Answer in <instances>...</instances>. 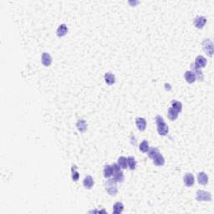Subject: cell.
Listing matches in <instances>:
<instances>
[{
  "label": "cell",
  "mask_w": 214,
  "mask_h": 214,
  "mask_svg": "<svg viewBox=\"0 0 214 214\" xmlns=\"http://www.w3.org/2000/svg\"><path fill=\"white\" fill-rule=\"evenodd\" d=\"M105 190H106L107 193L110 196H116L118 192V188H117V182L114 180V179H108L105 182Z\"/></svg>",
  "instance_id": "cell-2"
},
{
  "label": "cell",
  "mask_w": 214,
  "mask_h": 214,
  "mask_svg": "<svg viewBox=\"0 0 214 214\" xmlns=\"http://www.w3.org/2000/svg\"><path fill=\"white\" fill-rule=\"evenodd\" d=\"M127 164H128V166L131 170H135V167H136V160H135V157L133 156H129L127 158Z\"/></svg>",
  "instance_id": "cell-23"
},
{
  "label": "cell",
  "mask_w": 214,
  "mask_h": 214,
  "mask_svg": "<svg viewBox=\"0 0 214 214\" xmlns=\"http://www.w3.org/2000/svg\"><path fill=\"white\" fill-rule=\"evenodd\" d=\"M172 108H173L176 111H178L179 113L182 110V104L181 102L178 101L173 100L172 101Z\"/></svg>",
  "instance_id": "cell-24"
},
{
  "label": "cell",
  "mask_w": 214,
  "mask_h": 214,
  "mask_svg": "<svg viewBox=\"0 0 214 214\" xmlns=\"http://www.w3.org/2000/svg\"><path fill=\"white\" fill-rule=\"evenodd\" d=\"M147 153H148L149 157L153 159L154 156H155L156 154L159 153V150H158V148H156V147H151V148H149V151L147 152Z\"/></svg>",
  "instance_id": "cell-27"
},
{
  "label": "cell",
  "mask_w": 214,
  "mask_h": 214,
  "mask_svg": "<svg viewBox=\"0 0 214 214\" xmlns=\"http://www.w3.org/2000/svg\"><path fill=\"white\" fill-rule=\"evenodd\" d=\"M117 164L119 165V166L122 168V169H126L127 166H128V164H127V158H126L125 156H120L118 158V161H117Z\"/></svg>",
  "instance_id": "cell-21"
},
{
  "label": "cell",
  "mask_w": 214,
  "mask_h": 214,
  "mask_svg": "<svg viewBox=\"0 0 214 214\" xmlns=\"http://www.w3.org/2000/svg\"><path fill=\"white\" fill-rule=\"evenodd\" d=\"M94 180L91 176H86L83 180V185L86 189H91L94 186Z\"/></svg>",
  "instance_id": "cell-17"
},
{
  "label": "cell",
  "mask_w": 214,
  "mask_h": 214,
  "mask_svg": "<svg viewBox=\"0 0 214 214\" xmlns=\"http://www.w3.org/2000/svg\"><path fill=\"white\" fill-rule=\"evenodd\" d=\"M196 199L198 202H211V192H206L204 190H198L196 193Z\"/></svg>",
  "instance_id": "cell-5"
},
{
  "label": "cell",
  "mask_w": 214,
  "mask_h": 214,
  "mask_svg": "<svg viewBox=\"0 0 214 214\" xmlns=\"http://www.w3.org/2000/svg\"><path fill=\"white\" fill-rule=\"evenodd\" d=\"M153 162H154V164H155L156 166H162L164 164H165V158H164L163 156L161 155L160 152H159V153L156 154V155L154 156V158H153Z\"/></svg>",
  "instance_id": "cell-14"
},
{
  "label": "cell",
  "mask_w": 214,
  "mask_h": 214,
  "mask_svg": "<svg viewBox=\"0 0 214 214\" xmlns=\"http://www.w3.org/2000/svg\"><path fill=\"white\" fill-rule=\"evenodd\" d=\"M197 181L201 185H206L208 182V177L204 172H201L197 174Z\"/></svg>",
  "instance_id": "cell-13"
},
{
  "label": "cell",
  "mask_w": 214,
  "mask_h": 214,
  "mask_svg": "<svg viewBox=\"0 0 214 214\" xmlns=\"http://www.w3.org/2000/svg\"><path fill=\"white\" fill-rule=\"evenodd\" d=\"M149 143H148V141H147V140H144V141L140 144V147H139L140 151H141V152H144V153H147V152L149 151Z\"/></svg>",
  "instance_id": "cell-25"
},
{
  "label": "cell",
  "mask_w": 214,
  "mask_h": 214,
  "mask_svg": "<svg viewBox=\"0 0 214 214\" xmlns=\"http://www.w3.org/2000/svg\"><path fill=\"white\" fill-rule=\"evenodd\" d=\"M71 172H72V179L74 182L79 180V172H77V167L75 166H73L71 167Z\"/></svg>",
  "instance_id": "cell-26"
},
{
  "label": "cell",
  "mask_w": 214,
  "mask_h": 214,
  "mask_svg": "<svg viewBox=\"0 0 214 214\" xmlns=\"http://www.w3.org/2000/svg\"><path fill=\"white\" fill-rule=\"evenodd\" d=\"M135 124H136V126H137L139 131H143L146 130V127H147V121L143 117H137L135 119Z\"/></svg>",
  "instance_id": "cell-10"
},
{
  "label": "cell",
  "mask_w": 214,
  "mask_h": 214,
  "mask_svg": "<svg viewBox=\"0 0 214 214\" xmlns=\"http://www.w3.org/2000/svg\"><path fill=\"white\" fill-rule=\"evenodd\" d=\"M184 77H185V79L186 81L189 84H192L196 81L197 79V77H196V75L194 74V72H192V71H186L185 74H184Z\"/></svg>",
  "instance_id": "cell-12"
},
{
  "label": "cell",
  "mask_w": 214,
  "mask_h": 214,
  "mask_svg": "<svg viewBox=\"0 0 214 214\" xmlns=\"http://www.w3.org/2000/svg\"><path fill=\"white\" fill-rule=\"evenodd\" d=\"M156 122L157 126V131L160 135H166L169 131V127L167 126L162 116H156Z\"/></svg>",
  "instance_id": "cell-1"
},
{
  "label": "cell",
  "mask_w": 214,
  "mask_h": 214,
  "mask_svg": "<svg viewBox=\"0 0 214 214\" xmlns=\"http://www.w3.org/2000/svg\"><path fill=\"white\" fill-rule=\"evenodd\" d=\"M203 50L205 51V53L208 55V56L212 57L213 55L214 49H213V42L212 40L210 39H205L203 41Z\"/></svg>",
  "instance_id": "cell-4"
},
{
  "label": "cell",
  "mask_w": 214,
  "mask_h": 214,
  "mask_svg": "<svg viewBox=\"0 0 214 214\" xmlns=\"http://www.w3.org/2000/svg\"><path fill=\"white\" fill-rule=\"evenodd\" d=\"M41 62L45 66H49L52 64V57L48 52H44L41 56Z\"/></svg>",
  "instance_id": "cell-9"
},
{
  "label": "cell",
  "mask_w": 214,
  "mask_h": 214,
  "mask_svg": "<svg viewBox=\"0 0 214 214\" xmlns=\"http://www.w3.org/2000/svg\"><path fill=\"white\" fill-rule=\"evenodd\" d=\"M111 166H112L113 170V179L117 182H123L125 180V177L124 173L121 170V167L117 163H113Z\"/></svg>",
  "instance_id": "cell-3"
},
{
  "label": "cell",
  "mask_w": 214,
  "mask_h": 214,
  "mask_svg": "<svg viewBox=\"0 0 214 214\" xmlns=\"http://www.w3.org/2000/svg\"><path fill=\"white\" fill-rule=\"evenodd\" d=\"M183 182H184V184L186 185L187 187H191L194 185V176L192 174V173H186L184 177H183Z\"/></svg>",
  "instance_id": "cell-6"
},
{
  "label": "cell",
  "mask_w": 214,
  "mask_h": 214,
  "mask_svg": "<svg viewBox=\"0 0 214 214\" xmlns=\"http://www.w3.org/2000/svg\"><path fill=\"white\" fill-rule=\"evenodd\" d=\"M103 173H104V177L106 178H109L110 177H112L113 175V170L112 166L111 165H105L103 170Z\"/></svg>",
  "instance_id": "cell-20"
},
{
  "label": "cell",
  "mask_w": 214,
  "mask_h": 214,
  "mask_svg": "<svg viewBox=\"0 0 214 214\" xmlns=\"http://www.w3.org/2000/svg\"><path fill=\"white\" fill-rule=\"evenodd\" d=\"M195 65H197L198 68H204L207 65V59L203 55H198L195 59Z\"/></svg>",
  "instance_id": "cell-15"
},
{
  "label": "cell",
  "mask_w": 214,
  "mask_h": 214,
  "mask_svg": "<svg viewBox=\"0 0 214 214\" xmlns=\"http://www.w3.org/2000/svg\"><path fill=\"white\" fill-rule=\"evenodd\" d=\"M76 126H77V129L79 130L80 132H85V131L87 130L86 121L84 120V119H79V121H77V123H76Z\"/></svg>",
  "instance_id": "cell-18"
},
{
  "label": "cell",
  "mask_w": 214,
  "mask_h": 214,
  "mask_svg": "<svg viewBox=\"0 0 214 214\" xmlns=\"http://www.w3.org/2000/svg\"><path fill=\"white\" fill-rule=\"evenodd\" d=\"M124 210V205L121 202H117L113 206V213L114 214H120Z\"/></svg>",
  "instance_id": "cell-19"
},
{
  "label": "cell",
  "mask_w": 214,
  "mask_h": 214,
  "mask_svg": "<svg viewBox=\"0 0 214 214\" xmlns=\"http://www.w3.org/2000/svg\"><path fill=\"white\" fill-rule=\"evenodd\" d=\"M191 69L192 70V72H194V74L196 75V77L197 79L199 80V81H203V79H204V75H203V71H201L200 68H198L197 65H195L194 63H192L191 65Z\"/></svg>",
  "instance_id": "cell-8"
},
{
  "label": "cell",
  "mask_w": 214,
  "mask_h": 214,
  "mask_svg": "<svg viewBox=\"0 0 214 214\" xmlns=\"http://www.w3.org/2000/svg\"><path fill=\"white\" fill-rule=\"evenodd\" d=\"M207 23V19L204 16H197L193 19V24L197 28H203Z\"/></svg>",
  "instance_id": "cell-7"
},
{
  "label": "cell",
  "mask_w": 214,
  "mask_h": 214,
  "mask_svg": "<svg viewBox=\"0 0 214 214\" xmlns=\"http://www.w3.org/2000/svg\"><path fill=\"white\" fill-rule=\"evenodd\" d=\"M68 30H69V29H68L67 25H66L65 24H60V25L58 27V28H57V30H56L57 36L58 37L65 36V34L68 33Z\"/></svg>",
  "instance_id": "cell-16"
},
{
  "label": "cell",
  "mask_w": 214,
  "mask_h": 214,
  "mask_svg": "<svg viewBox=\"0 0 214 214\" xmlns=\"http://www.w3.org/2000/svg\"><path fill=\"white\" fill-rule=\"evenodd\" d=\"M167 115H168V118H169L171 121H175V120L178 117V111H176V110H175L173 108H172V107H170L169 109H168Z\"/></svg>",
  "instance_id": "cell-22"
},
{
  "label": "cell",
  "mask_w": 214,
  "mask_h": 214,
  "mask_svg": "<svg viewBox=\"0 0 214 214\" xmlns=\"http://www.w3.org/2000/svg\"><path fill=\"white\" fill-rule=\"evenodd\" d=\"M104 79L107 85H111L116 83V76H115V75H113L111 72H107V73L105 74Z\"/></svg>",
  "instance_id": "cell-11"
}]
</instances>
